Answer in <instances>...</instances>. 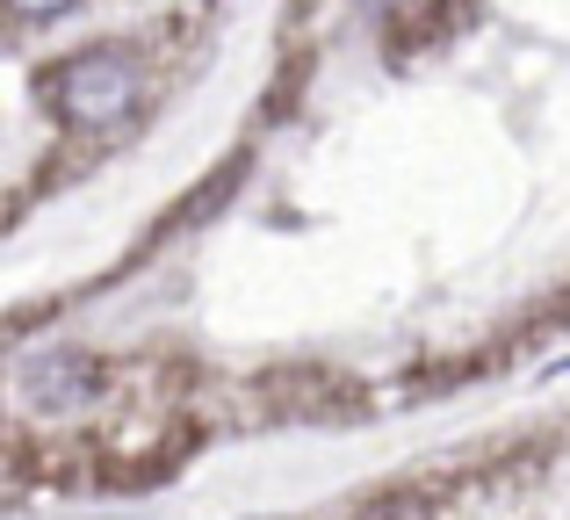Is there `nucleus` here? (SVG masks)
I'll use <instances>...</instances> for the list:
<instances>
[{
    "label": "nucleus",
    "mask_w": 570,
    "mask_h": 520,
    "mask_svg": "<svg viewBox=\"0 0 570 520\" xmlns=\"http://www.w3.org/2000/svg\"><path fill=\"white\" fill-rule=\"evenodd\" d=\"M43 101H51V116L66 130H80V138H101V130L130 124L145 101V72L130 51H116V43H87V51L58 58L51 72H43Z\"/></svg>",
    "instance_id": "f257e3e1"
},
{
    "label": "nucleus",
    "mask_w": 570,
    "mask_h": 520,
    "mask_svg": "<svg viewBox=\"0 0 570 520\" xmlns=\"http://www.w3.org/2000/svg\"><path fill=\"white\" fill-rule=\"evenodd\" d=\"M101 391V369L87 354H51V362L22 369V398H51V405H80V398Z\"/></svg>",
    "instance_id": "f03ea898"
},
{
    "label": "nucleus",
    "mask_w": 570,
    "mask_h": 520,
    "mask_svg": "<svg viewBox=\"0 0 570 520\" xmlns=\"http://www.w3.org/2000/svg\"><path fill=\"white\" fill-rule=\"evenodd\" d=\"M14 14H29V22H51V14H66V8H80V0H8Z\"/></svg>",
    "instance_id": "7ed1b4c3"
},
{
    "label": "nucleus",
    "mask_w": 570,
    "mask_h": 520,
    "mask_svg": "<svg viewBox=\"0 0 570 520\" xmlns=\"http://www.w3.org/2000/svg\"><path fill=\"white\" fill-rule=\"evenodd\" d=\"M362 8H390V0H362Z\"/></svg>",
    "instance_id": "20e7f679"
}]
</instances>
